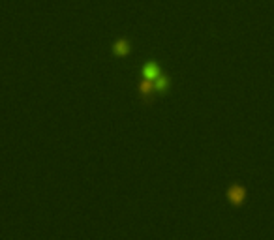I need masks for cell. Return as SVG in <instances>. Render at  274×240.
I'll use <instances>...</instances> for the list:
<instances>
[{"label":"cell","instance_id":"cell-1","mask_svg":"<svg viewBox=\"0 0 274 240\" xmlns=\"http://www.w3.org/2000/svg\"><path fill=\"white\" fill-rule=\"evenodd\" d=\"M226 195H228V201L231 205L240 206V205H244V201H246V188L240 186V184H233V186L228 190Z\"/></svg>","mask_w":274,"mask_h":240},{"label":"cell","instance_id":"cell-2","mask_svg":"<svg viewBox=\"0 0 274 240\" xmlns=\"http://www.w3.org/2000/svg\"><path fill=\"white\" fill-rule=\"evenodd\" d=\"M137 88H139V96L143 98V101H145L146 105H151L152 100H154V94L158 92L154 81H151V79H143Z\"/></svg>","mask_w":274,"mask_h":240},{"label":"cell","instance_id":"cell-3","mask_svg":"<svg viewBox=\"0 0 274 240\" xmlns=\"http://www.w3.org/2000/svg\"><path fill=\"white\" fill-rule=\"evenodd\" d=\"M141 73H143V77L145 79H151V81H154L162 71H160V66L156 64V62H146L145 66H143V70H141Z\"/></svg>","mask_w":274,"mask_h":240},{"label":"cell","instance_id":"cell-4","mask_svg":"<svg viewBox=\"0 0 274 240\" xmlns=\"http://www.w3.org/2000/svg\"><path fill=\"white\" fill-rule=\"evenodd\" d=\"M130 49H132L130 41L124 40V38H120V40L115 41V45H113V53L117 55V57H126V55L130 53Z\"/></svg>","mask_w":274,"mask_h":240},{"label":"cell","instance_id":"cell-5","mask_svg":"<svg viewBox=\"0 0 274 240\" xmlns=\"http://www.w3.org/2000/svg\"><path fill=\"white\" fill-rule=\"evenodd\" d=\"M154 85H156V90L160 94H165L167 90L171 88V79L167 75H163V73H160V75L154 79Z\"/></svg>","mask_w":274,"mask_h":240}]
</instances>
